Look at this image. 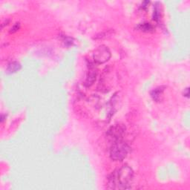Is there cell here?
I'll return each mask as SVG.
<instances>
[{"instance_id":"obj_1","label":"cell","mask_w":190,"mask_h":190,"mask_svg":"<svg viewBox=\"0 0 190 190\" xmlns=\"http://www.w3.org/2000/svg\"><path fill=\"white\" fill-rule=\"evenodd\" d=\"M133 178L134 172L132 168L124 165L118 172H114L112 174V176L108 180L109 188L114 189H130Z\"/></svg>"},{"instance_id":"obj_2","label":"cell","mask_w":190,"mask_h":190,"mask_svg":"<svg viewBox=\"0 0 190 190\" xmlns=\"http://www.w3.org/2000/svg\"><path fill=\"white\" fill-rule=\"evenodd\" d=\"M129 146L122 140L113 142L110 150V157L114 161H122L127 157L129 152Z\"/></svg>"},{"instance_id":"obj_3","label":"cell","mask_w":190,"mask_h":190,"mask_svg":"<svg viewBox=\"0 0 190 190\" xmlns=\"http://www.w3.org/2000/svg\"><path fill=\"white\" fill-rule=\"evenodd\" d=\"M111 51L108 47L104 45H101L97 48L93 53V58L95 62L98 64H102L108 62L111 57Z\"/></svg>"},{"instance_id":"obj_4","label":"cell","mask_w":190,"mask_h":190,"mask_svg":"<svg viewBox=\"0 0 190 190\" xmlns=\"http://www.w3.org/2000/svg\"><path fill=\"white\" fill-rule=\"evenodd\" d=\"M125 132H126L125 126L122 124H115L108 130L106 135L108 140L113 141V142H115L122 139Z\"/></svg>"},{"instance_id":"obj_5","label":"cell","mask_w":190,"mask_h":190,"mask_svg":"<svg viewBox=\"0 0 190 190\" xmlns=\"http://www.w3.org/2000/svg\"><path fill=\"white\" fill-rule=\"evenodd\" d=\"M97 74H98V72H97V70L95 69V68L90 67L86 80V85L87 86H91L92 85H93V83L96 80Z\"/></svg>"},{"instance_id":"obj_6","label":"cell","mask_w":190,"mask_h":190,"mask_svg":"<svg viewBox=\"0 0 190 190\" xmlns=\"http://www.w3.org/2000/svg\"><path fill=\"white\" fill-rule=\"evenodd\" d=\"M21 68V65L19 64L18 62H12L9 63L8 66L7 68V71L10 74L12 73L17 72V71H19Z\"/></svg>"},{"instance_id":"obj_7","label":"cell","mask_w":190,"mask_h":190,"mask_svg":"<svg viewBox=\"0 0 190 190\" xmlns=\"http://www.w3.org/2000/svg\"><path fill=\"white\" fill-rule=\"evenodd\" d=\"M164 89L162 88V87H159V88H157L155 89H154L151 93V96L152 99L155 101H158L160 100V96H161L162 93H163Z\"/></svg>"},{"instance_id":"obj_8","label":"cell","mask_w":190,"mask_h":190,"mask_svg":"<svg viewBox=\"0 0 190 190\" xmlns=\"http://www.w3.org/2000/svg\"><path fill=\"white\" fill-rule=\"evenodd\" d=\"M138 28L140 30V31H144V32H150V31H152L153 30L154 28L150 23L145 22L140 24L138 26Z\"/></svg>"},{"instance_id":"obj_9","label":"cell","mask_w":190,"mask_h":190,"mask_svg":"<svg viewBox=\"0 0 190 190\" xmlns=\"http://www.w3.org/2000/svg\"><path fill=\"white\" fill-rule=\"evenodd\" d=\"M153 19L154 20L158 21L160 19V13H159V9L156 6L154 9V13H153Z\"/></svg>"},{"instance_id":"obj_10","label":"cell","mask_w":190,"mask_h":190,"mask_svg":"<svg viewBox=\"0 0 190 190\" xmlns=\"http://www.w3.org/2000/svg\"><path fill=\"white\" fill-rule=\"evenodd\" d=\"M19 27H20V25H19V23H16L15 25L11 28V31H10V32H11V33L17 32L18 30L19 29Z\"/></svg>"},{"instance_id":"obj_11","label":"cell","mask_w":190,"mask_h":190,"mask_svg":"<svg viewBox=\"0 0 190 190\" xmlns=\"http://www.w3.org/2000/svg\"><path fill=\"white\" fill-rule=\"evenodd\" d=\"M189 88H186L185 89V92H184V96H186V97H187V98H189Z\"/></svg>"},{"instance_id":"obj_12","label":"cell","mask_w":190,"mask_h":190,"mask_svg":"<svg viewBox=\"0 0 190 190\" xmlns=\"http://www.w3.org/2000/svg\"><path fill=\"white\" fill-rule=\"evenodd\" d=\"M149 4V2H144L142 4V8H146V7H147V5Z\"/></svg>"}]
</instances>
